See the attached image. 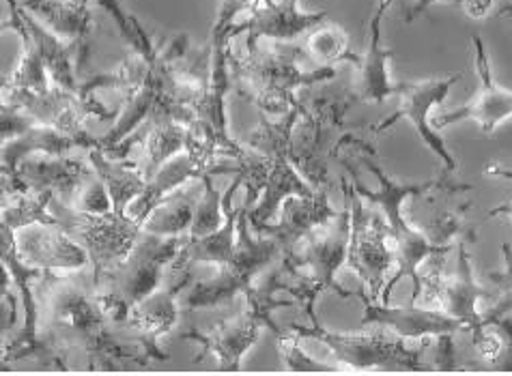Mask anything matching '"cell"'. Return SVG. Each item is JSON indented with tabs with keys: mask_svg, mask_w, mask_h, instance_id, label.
Segmentation results:
<instances>
[{
	"mask_svg": "<svg viewBox=\"0 0 512 376\" xmlns=\"http://www.w3.org/2000/svg\"><path fill=\"white\" fill-rule=\"evenodd\" d=\"M39 301V334L56 351H82L89 357V370L145 368L149 357L134 349L123 327L115 323L99 299L93 273L48 271L35 282Z\"/></svg>",
	"mask_w": 512,
	"mask_h": 376,
	"instance_id": "obj_1",
	"label": "cell"
},
{
	"mask_svg": "<svg viewBox=\"0 0 512 376\" xmlns=\"http://www.w3.org/2000/svg\"><path fill=\"white\" fill-rule=\"evenodd\" d=\"M355 157L360 159V164L364 168H368L373 172L379 181V190H368V187L362 185V181L358 179V170L351 164L349 157H340V166H343L349 177H351V185L353 190L358 192L364 202H371V207H379V211L386 215L388 226H390V233L394 237L396 243V269L392 273V278L388 280L386 288H383L381 293V303H390V293L392 288L401 282L403 278H409L411 284H414V293H411V299L418 303L420 295H422V280H420V265L424 263L426 258H431L433 254L439 252H448L452 250V243L446 245H439L433 243L431 237L424 233V230H418L414 226H409L403 218V202L407 198H414V196H429L433 192H442L448 190L450 194H457V192H465L469 190V185H459L450 179L452 172H448L446 168L439 172L437 177L429 179V181H422V183H401L392 179L386 170H383L377 162H375V155L371 153H355Z\"/></svg>",
	"mask_w": 512,
	"mask_h": 376,
	"instance_id": "obj_2",
	"label": "cell"
},
{
	"mask_svg": "<svg viewBox=\"0 0 512 376\" xmlns=\"http://www.w3.org/2000/svg\"><path fill=\"white\" fill-rule=\"evenodd\" d=\"M267 41L263 46H246V52H235L229 46V69L237 95L250 101L259 112L282 117L297 106L300 91L336 78V67L304 69V46Z\"/></svg>",
	"mask_w": 512,
	"mask_h": 376,
	"instance_id": "obj_3",
	"label": "cell"
},
{
	"mask_svg": "<svg viewBox=\"0 0 512 376\" xmlns=\"http://www.w3.org/2000/svg\"><path fill=\"white\" fill-rule=\"evenodd\" d=\"M360 104L351 89L338 91L332 86H317L300 91V119L291 136V162L312 187L330 190V166L340 164L345 147L360 153L377 155L373 144L351 136L347 129V112Z\"/></svg>",
	"mask_w": 512,
	"mask_h": 376,
	"instance_id": "obj_4",
	"label": "cell"
},
{
	"mask_svg": "<svg viewBox=\"0 0 512 376\" xmlns=\"http://www.w3.org/2000/svg\"><path fill=\"white\" fill-rule=\"evenodd\" d=\"M343 198V209L330 222L312 228L280 260L287 276L284 291L302 303L310 323H319L315 303L321 293L332 291L343 299L355 295L336 280L338 269L347 263L351 243V205L345 194Z\"/></svg>",
	"mask_w": 512,
	"mask_h": 376,
	"instance_id": "obj_5",
	"label": "cell"
},
{
	"mask_svg": "<svg viewBox=\"0 0 512 376\" xmlns=\"http://www.w3.org/2000/svg\"><path fill=\"white\" fill-rule=\"evenodd\" d=\"M186 241L188 233L179 237H160L142 228L130 256L95 284L99 299L112 321L121 327L125 325V318L134 303L145 299L164 282L170 265L175 263Z\"/></svg>",
	"mask_w": 512,
	"mask_h": 376,
	"instance_id": "obj_6",
	"label": "cell"
},
{
	"mask_svg": "<svg viewBox=\"0 0 512 376\" xmlns=\"http://www.w3.org/2000/svg\"><path fill=\"white\" fill-rule=\"evenodd\" d=\"M300 338H312L325 344L336 361L353 370H379V372H431L433 368L422 364V355L429 349V338L409 340L394 334L386 327H377L371 334H336L321 323L289 327Z\"/></svg>",
	"mask_w": 512,
	"mask_h": 376,
	"instance_id": "obj_7",
	"label": "cell"
},
{
	"mask_svg": "<svg viewBox=\"0 0 512 376\" xmlns=\"http://www.w3.org/2000/svg\"><path fill=\"white\" fill-rule=\"evenodd\" d=\"M274 260H282L280 243L269 235L254 233L248 220V207L241 205L233 256L218 265V271L211 278L196 282L190 288V293L183 299V308L207 310L231 301L237 295H244Z\"/></svg>",
	"mask_w": 512,
	"mask_h": 376,
	"instance_id": "obj_8",
	"label": "cell"
},
{
	"mask_svg": "<svg viewBox=\"0 0 512 376\" xmlns=\"http://www.w3.org/2000/svg\"><path fill=\"white\" fill-rule=\"evenodd\" d=\"M50 211L65 233L87 252L95 284L130 256L142 233V226L127 213H84L56 196L50 202Z\"/></svg>",
	"mask_w": 512,
	"mask_h": 376,
	"instance_id": "obj_9",
	"label": "cell"
},
{
	"mask_svg": "<svg viewBox=\"0 0 512 376\" xmlns=\"http://www.w3.org/2000/svg\"><path fill=\"white\" fill-rule=\"evenodd\" d=\"M0 258H3V267L9 271V276L16 282L20 306L24 310L22 327L13 334L3 338V370L11 361L33 359L39 361V368L44 370H67V355L56 351L52 344H48L39 334V301L35 282L44 278L48 271L35 269L26 265L18 254L16 248V233L9 228L0 230Z\"/></svg>",
	"mask_w": 512,
	"mask_h": 376,
	"instance_id": "obj_10",
	"label": "cell"
},
{
	"mask_svg": "<svg viewBox=\"0 0 512 376\" xmlns=\"http://www.w3.org/2000/svg\"><path fill=\"white\" fill-rule=\"evenodd\" d=\"M244 297L248 306L239 314H233L231 318L218 323L211 331L203 334L198 329H190L186 334H181L183 340H190L201 346V353L194 357V361H201L207 353H213L220 372H237L241 370V361H244L246 353L259 340L263 327L272 329L274 336L280 334V327L274 323L272 312L276 308L291 306L293 301L265 295L256 286H250Z\"/></svg>",
	"mask_w": 512,
	"mask_h": 376,
	"instance_id": "obj_11",
	"label": "cell"
},
{
	"mask_svg": "<svg viewBox=\"0 0 512 376\" xmlns=\"http://www.w3.org/2000/svg\"><path fill=\"white\" fill-rule=\"evenodd\" d=\"M343 194L351 205V243L347 265L360 278L366 293L381 301V293L396 269V243L386 215L364 205L351 181L340 179Z\"/></svg>",
	"mask_w": 512,
	"mask_h": 376,
	"instance_id": "obj_12",
	"label": "cell"
},
{
	"mask_svg": "<svg viewBox=\"0 0 512 376\" xmlns=\"http://www.w3.org/2000/svg\"><path fill=\"white\" fill-rule=\"evenodd\" d=\"M478 237H459L457 243V271L446 276V256L448 252L433 254L420 265L422 280V306L444 310L446 314L459 318L469 331L482 327V312H478L480 299H495L493 291H487L476 282L472 260H469L467 243H476Z\"/></svg>",
	"mask_w": 512,
	"mask_h": 376,
	"instance_id": "obj_13",
	"label": "cell"
},
{
	"mask_svg": "<svg viewBox=\"0 0 512 376\" xmlns=\"http://www.w3.org/2000/svg\"><path fill=\"white\" fill-rule=\"evenodd\" d=\"M192 284L190 267L170 265L164 282L130 308L123 331L151 361H168L160 340L179 323V297Z\"/></svg>",
	"mask_w": 512,
	"mask_h": 376,
	"instance_id": "obj_14",
	"label": "cell"
},
{
	"mask_svg": "<svg viewBox=\"0 0 512 376\" xmlns=\"http://www.w3.org/2000/svg\"><path fill=\"white\" fill-rule=\"evenodd\" d=\"M461 80V74H452L446 78H431V80H418V82H403L398 84V108L392 112L390 117L379 121L377 125L371 127V132L375 136H381L383 132L398 123L401 119H407L411 125L416 127V132L420 134L422 142L429 147L439 159L448 172H454L459 168L457 159L450 153L446 147V142L442 134L437 132L433 123L429 121V112L433 106L442 104V101L448 97L450 89L454 84Z\"/></svg>",
	"mask_w": 512,
	"mask_h": 376,
	"instance_id": "obj_15",
	"label": "cell"
},
{
	"mask_svg": "<svg viewBox=\"0 0 512 376\" xmlns=\"http://www.w3.org/2000/svg\"><path fill=\"white\" fill-rule=\"evenodd\" d=\"M95 177L87 159L37 153L22 159L16 172L3 175V194L16 192H52L67 205L76 200L80 190Z\"/></svg>",
	"mask_w": 512,
	"mask_h": 376,
	"instance_id": "obj_16",
	"label": "cell"
},
{
	"mask_svg": "<svg viewBox=\"0 0 512 376\" xmlns=\"http://www.w3.org/2000/svg\"><path fill=\"white\" fill-rule=\"evenodd\" d=\"M355 297L362 301V318L358 323V329L368 327H386L394 334L420 340V338H435L442 334H457V331H469V327L446 314L444 310L429 308V306H416L414 301H409L407 306H390V303H381L379 299H373L366 293V288H358Z\"/></svg>",
	"mask_w": 512,
	"mask_h": 376,
	"instance_id": "obj_17",
	"label": "cell"
},
{
	"mask_svg": "<svg viewBox=\"0 0 512 376\" xmlns=\"http://www.w3.org/2000/svg\"><path fill=\"white\" fill-rule=\"evenodd\" d=\"M469 41H472L474 46V69L480 80L478 93L461 108L435 114L433 127L444 129L448 125L461 123V121H474L480 125L482 132L491 134L495 132L497 125L512 117V91L504 89V86H500L493 80L489 52L480 35L472 33L469 35Z\"/></svg>",
	"mask_w": 512,
	"mask_h": 376,
	"instance_id": "obj_18",
	"label": "cell"
},
{
	"mask_svg": "<svg viewBox=\"0 0 512 376\" xmlns=\"http://www.w3.org/2000/svg\"><path fill=\"white\" fill-rule=\"evenodd\" d=\"M323 20H327L325 11H304L300 0H256L248 18L231 26L229 41L244 33L246 46H256L261 39L293 41Z\"/></svg>",
	"mask_w": 512,
	"mask_h": 376,
	"instance_id": "obj_19",
	"label": "cell"
},
{
	"mask_svg": "<svg viewBox=\"0 0 512 376\" xmlns=\"http://www.w3.org/2000/svg\"><path fill=\"white\" fill-rule=\"evenodd\" d=\"M134 144H142V157L136 162L138 170L149 181L166 162L183 153L188 147V125L175 121L162 108H155L151 117L136 132L108 155L127 159Z\"/></svg>",
	"mask_w": 512,
	"mask_h": 376,
	"instance_id": "obj_20",
	"label": "cell"
},
{
	"mask_svg": "<svg viewBox=\"0 0 512 376\" xmlns=\"http://www.w3.org/2000/svg\"><path fill=\"white\" fill-rule=\"evenodd\" d=\"M220 172H239V166L213 162V159H207L198 153L183 151L155 172L145 190H142V194L127 207V215L142 226L147 222L149 213L158 207L168 194H173L181 185L190 183L192 179H203L205 175H220Z\"/></svg>",
	"mask_w": 512,
	"mask_h": 376,
	"instance_id": "obj_21",
	"label": "cell"
},
{
	"mask_svg": "<svg viewBox=\"0 0 512 376\" xmlns=\"http://www.w3.org/2000/svg\"><path fill=\"white\" fill-rule=\"evenodd\" d=\"M16 248L26 265L44 271H80L91 260L59 224H33L16 233Z\"/></svg>",
	"mask_w": 512,
	"mask_h": 376,
	"instance_id": "obj_22",
	"label": "cell"
},
{
	"mask_svg": "<svg viewBox=\"0 0 512 376\" xmlns=\"http://www.w3.org/2000/svg\"><path fill=\"white\" fill-rule=\"evenodd\" d=\"M392 7V0H377V7L371 16L368 26V46L360 56V63L355 65V78L351 93L360 101H371V104H383L390 95L398 93V84L390 78L388 63L392 59V50L383 46L381 28L383 18Z\"/></svg>",
	"mask_w": 512,
	"mask_h": 376,
	"instance_id": "obj_23",
	"label": "cell"
},
{
	"mask_svg": "<svg viewBox=\"0 0 512 376\" xmlns=\"http://www.w3.org/2000/svg\"><path fill=\"white\" fill-rule=\"evenodd\" d=\"M259 153L267 155L269 172H267V183L259 202H256V205L248 211L252 230H259L267 222H272L276 218V213L280 211L282 202L289 196H310L317 190V187H312L302 177V172L297 170L295 164L291 162L289 144H276V147H269Z\"/></svg>",
	"mask_w": 512,
	"mask_h": 376,
	"instance_id": "obj_24",
	"label": "cell"
},
{
	"mask_svg": "<svg viewBox=\"0 0 512 376\" xmlns=\"http://www.w3.org/2000/svg\"><path fill=\"white\" fill-rule=\"evenodd\" d=\"M327 192H330L327 187H317L310 196H289L282 202L278 222H267L254 233L274 237L280 243L282 256H287L312 228L327 224L338 213Z\"/></svg>",
	"mask_w": 512,
	"mask_h": 376,
	"instance_id": "obj_25",
	"label": "cell"
},
{
	"mask_svg": "<svg viewBox=\"0 0 512 376\" xmlns=\"http://www.w3.org/2000/svg\"><path fill=\"white\" fill-rule=\"evenodd\" d=\"M5 3L9 7V16H7L3 28L5 31L7 28H11V31L20 37L22 54H20L18 65L13 67L3 78V99L33 95V93H46L52 86V80H50L44 59H41L37 43L22 18V7L18 0H5Z\"/></svg>",
	"mask_w": 512,
	"mask_h": 376,
	"instance_id": "obj_26",
	"label": "cell"
},
{
	"mask_svg": "<svg viewBox=\"0 0 512 376\" xmlns=\"http://www.w3.org/2000/svg\"><path fill=\"white\" fill-rule=\"evenodd\" d=\"M239 187H244V172H237V177L226 187L222 196V211H224V224L207 237L201 239H188L183 245L181 254L175 258V265L181 267H192L194 263H211V265H222L229 260L235 252L237 245V220H239V209L235 207V194Z\"/></svg>",
	"mask_w": 512,
	"mask_h": 376,
	"instance_id": "obj_27",
	"label": "cell"
},
{
	"mask_svg": "<svg viewBox=\"0 0 512 376\" xmlns=\"http://www.w3.org/2000/svg\"><path fill=\"white\" fill-rule=\"evenodd\" d=\"M99 147V138H93L89 134L74 136L61 132V129L35 123L26 129L24 134L9 138L3 142V175H11L16 172L22 159L44 153V155H65L71 149H93Z\"/></svg>",
	"mask_w": 512,
	"mask_h": 376,
	"instance_id": "obj_28",
	"label": "cell"
},
{
	"mask_svg": "<svg viewBox=\"0 0 512 376\" xmlns=\"http://www.w3.org/2000/svg\"><path fill=\"white\" fill-rule=\"evenodd\" d=\"M20 7H22V18L28 26V31H31L37 48L41 52V59L46 63L52 84L61 86V89H67V91H80L74 56L78 52H84V48L74 41H67L61 35H56L52 28H48L37 16H33V13L28 11L22 3Z\"/></svg>",
	"mask_w": 512,
	"mask_h": 376,
	"instance_id": "obj_29",
	"label": "cell"
},
{
	"mask_svg": "<svg viewBox=\"0 0 512 376\" xmlns=\"http://www.w3.org/2000/svg\"><path fill=\"white\" fill-rule=\"evenodd\" d=\"M22 5L56 35L87 48V39L95 28L91 0H22Z\"/></svg>",
	"mask_w": 512,
	"mask_h": 376,
	"instance_id": "obj_30",
	"label": "cell"
},
{
	"mask_svg": "<svg viewBox=\"0 0 512 376\" xmlns=\"http://www.w3.org/2000/svg\"><path fill=\"white\" fill-rule=\"evenodd\" d=\"M205 192L203 179H192L190 183L181 185L179 190L168 194L158 207H155L142 228L147 233L160 237H179L186 235L196 215V207Z\"/></svg>",
	"mask_w": 512,
	"mask_h": 376,
	"instance_id": "obj_31",
	"label": "cell"
},
{
	"mask_svg": "<svg viewBox=\"0 0 512 376\" xmlns=\"http://www.w3.org/2000/svg\"><path fill=\"white\" fill-rule=\"evenodd\" d=\"M89 162L95 170V175L102 179L106 190L112 198V209L117 213H127V207L142 194L147 187V179L138 170L136 164L108 155L104 149L93 147L89 149Z\"/></svg>",
	"mask_w": 512,
	"mask_h": 376,
	"instance_id": "obj_32",
	"label": "cell"
},
{
	"mask_svg": "<svg viewBox=\"0 0 512 376\" xmlns=\"http://www.w3.org/2000/svg\"><path fill=\"white\" fill-rule=\"evenodd\" d=\"M474 351L491 372H512V312L482 314V327L472 334Z\"/></svg>",
	"mask_w": 512,
	"mask_h": 376,
	"instance_id": "obj_33",
	"label": "cell"
},
{
	"mask_svg": "<svg viewBox=\"0 0 512 376\" xmlns=\"http://www.w3.org/2000/svg\"><path fill=\"white\" fill-rule=\"evenodd\" d=\"M302 46L308 59L315 61L317 67H336L343 63L358 65L362 56L351 50L345 28L330 20H323L315 28H310Z\"/></svg>",
	"mask_w": 512,
	"mask_h": 376,
	"instance_id": "obj_34",
	"label": "cell"
},
{
	"mask_svg": "<svg viewBox=\"0 0 512 376\" xmlns=\"http://www.w3.org/2000/svg\"><path fill=\"white\" fill-rule=\"evenodd\" d=\"M52 192H16V194H3V213H0V222L3 228L18 233L20 228L33 226V224H59L50 211Z\"/></svg>",
	"mask_w": 512,
	"mask_h": 376,
	"instance_id": "obj_35",
	"label": "cell"
},
{
	"mask_svg": "<svg viewBox=\"0 0 512 376\" xmlns=\"http://www.w3.org/2000/svg\"><path fill=\"white\" fill-rule=\"evenodd\" d=\"M203 181H205V192L196 207L194 222L188 230V239L207 237L211 233H216V230L224 224V211H222L224 194H220V190H216V185H213V175H205Z\"/></svg>",
	"mask_w": 512,
	"mask_h": 376,
	"instance_id": "obj_36",
	"label": "cell"
},
{
	"mask_svg": "<svg viewBox=\"0 0 512 376\" xmlns=\"http://www.w3.org/2000/svg\"><path fill=\"white\" fill-rule=\"evenodd\" d=\"M276 344H278V353L282 359V366L287 372H340V368L323 364V361L310 357L302 346H300V336L293 334H280L276 336Z\"/></svg>",
	"mask_w": 512,
	"mask_h": 376,
	"instance_id": "obj_37",
	"label": "cell"
},
{
	"mask_svg": "<svg viewBox=\"0 0 512 376\" xmlns=\"http://www.w3.org/2000/svg\"><path fill=\"white\" fill-rule=\"evenodd\" d=\"M467 209H469V205H463L457 211H446L442 215H437V218L429 224V228H426L424 233L431 237L433 243H439V245L452 243L454 239L465 237V235L467 237H478L476 230L465 222Z\"/></svg>",
	"mask_w": 512,
	"mask_h": 376,
	"instance_id": "obj_38",
	"label": "cell"
},
{
	"mask_svg": "<svg viewBox=\"0 0 512 376\" xmlns=\"http://www.w3.org/2000/svg\"><path fill=\"white\" fill-rule=\"evenodd\" d=\"M256 3V0H220L216 20H213L211 33H209V48L220 50V48H229V31L233 26V20L239 16L241 11H250V7Z\"/></svg>",
	"mask_w": 512,
	"mask_h": 376,
	"instance_id": "obj_39",
	"label": "cell"
},
{
	"mask_svg": "<svg viewBox=\"0 0 512 376\" xmlns=\"http://www.w3.org/2000/svg\"><path fill=\"white\" fill-rule=\"evenodd\" d=\"M504 252V269L502 271H493L487 276V280L495 288V306L487 312H482L485 316H500L512 312V245L504 243L502 245Z\"/></svg>",
	"mask_w": 512,
	"mask_h": 376,
	"instance_id": "obj_40",
	"label": "cell"
},
{
	"mask_svg": "<svg viewBox=\"0 0 512 376\" xmlns=\"http://www.w3.org/2000/svg\"><path fill=\"white\" fill-rule=\"evenodd\" d=\"M69 207H74L84 213H106V211H115L112 209V198L110 192L106 190V185L102 183L97 175L82 187L76 200L71 202Z\"/></svg>",
	"mask_w": 512,
	"mask_h": 376,
	"instance_id": "obj_41",
	"label": "cell"
},
{
	"mask_svg": "<svg viewBox=\"0 0 512 376\" xmlns=\"http://www.w3.org/2000/svg\"><path fill=\"white\" fill-rule=\"evenodd\" d=\"M35 123L37 121L31 117V114H26L20 108L3 104V110H0V136H3V142L24 134L26 129Z\"/></svg>",
	"mask_w": 512,
	"mask_h": 376,
	"instance_id": "obj_42",
	"label": "cell"
},
{
	"mask_svg": "<svg viewBox=\"0 0 512 376\" xmlns=\"http://www.w3.org/2000/svg\"><path fill=\"white\" fill-rule=\"evenodd\" d=\"M452 336L454 334L435 336V344H433L435 366H433V370H439V372H457L459 370V366L454 364V361H457V346H454Z\"/></svg>",
	"mask_w": 512,
	"mask_h": 376,
	"instance_id": "obj_43",
	"label": "cell"
},
{
	"mask_svg": "<svg viewBox=\"0 0 512 376\" xmlns=\"http://www.w3.org/2000/svg\"><path fill=\"white\" fill-rule=\"evenodd\" d=\"M437 3H450V5H459V7H463V0H409V5L405 7V11H403V18H405V22L407 24H414L422 13H426L429 11L433 5H437Z\"/></svg>",
	"mask_w": 512,
	"mask_h": 376,
	"instance_id": "obj_44",
	"label": "cell"
},
{
	"mask_svg": "<svg viewBox=\"0 0 512 376\" xmlns=\"http://www.w3.org/2000/svg\"><path fill=\"white\" fill-rule=\"evenodd\" d=\"M487 175L512 181V168H504L500 164H491V166H487ZM495 215H506V218L512 222V200L506 202V205H500V207H495V209L489 211V218H495Z\"/></svg>",
	"mask_w": 512,
	"mask_h": 376,
	"instance_id": "obj_45",
	"label": "cell"
},
{
	"mask_svg": "<svg viewBox=\"0 0 512 376\" xmlns=\"http://www.w3.org/2000/svg\"><path fill=\"white\" fill-rule=\"evenodd\" d=\"M491 7H493V0H463V11L474 20L487 18Z\"/></svg>",
	"mask_w": 512,
	"mask_h": 376,
	"instance_id": "obj_46",
	"label": "cell"
},
{
	"mask_svg": "<svg viewBox=\"0 0 512 376\" xmlns=\"http://www.w3.org/2000/svg\"><path fill=\"white\" fill-rule=\"evenodd\" d=\"M497 16H500V18H510V20H512V3H510V5H504L500 11H497Z\"/></svg>",
	"mask_w": 512,
	"mask_h": 376,
	"instance_id": "obj_47",
	"label": "cell"
}]
</instances>
